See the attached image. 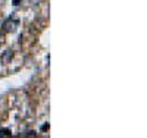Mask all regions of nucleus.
Listing matches in <instances>:
<instances>
[{
    "label": "nucleus",
    "mask_w": 147,
    "mask_h": 138,
    "mask_svg": "<svg viewBox=\"0 0 147 138\" xmlns=\"http://www.w3.org/2000/svg\"><path fill=\"white\" fill-rule=\"evenodd\" d=\"M25 137H35V132H32V131H30V132H27V134H24Z\"/></svg>",
    "instance_id": "nucleus-3"
},
{
    "label": "nucleus",
    "mask_w": 147,
    "mask_h": 138,
    "mask_svg": "<svg viewBox=\"0 0 147 138\" xmlns=\"http://www.w3.org/2000/svg\"><path fill=\"white\" fill-rule=\"evenodd\" d=\"M10 131L9 129H0V137H9Z\"/></svg>",
    "instance_id": "nucleus-2"
},
{
    "label": "nucleus",
    "mask_w": 147,
    "mask_h": 138,
    "mask_svg": "<svg viewBox=\"0 0 147 138\" xmlns=\"http://www.w3.org/2000/svg\"><path fill=\"white\" fill-rule=\"evenodd\" d=\"M18 27H19V19L15 16H9L3 24V30L6 32H15L18 30Z\"/></svg>",
    "instance_id": "nucleus-1"
},
{
    "label": "nucleus",
    "mask_w": 147,
    "mask_h": 138,
    "mask_svg": "<svg viewBox=\"0 0 147 138\" xmlns=\"http://www.w3.org/2000/svg\"><path fill=\"white\" fill-rule=\"evenodd\" d=\"M18 2H19V0H13V3H15V5H18Z\"/></svg>",
    "instance_id": "nucleus-4"
}]
</instances>
